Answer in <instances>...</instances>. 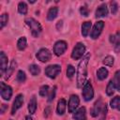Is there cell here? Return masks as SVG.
<instances>
[{"label": "cell", "mask_w": 120, "mask_h": 120, "mask_svg": "<svg viewBox=\"0 0 120 120\" xmlns=\"http://www.w3.org/2000/svg\"><path fill=\"white\" fill-rule=\"evenodd\" d=\"M16 67H17V62H16L15 60H12L11 63H10L9 68H8V69L6 70V76H5L6 79H8V78L12 75V73H13L14 69L16 68Z\"/></svg>", "instance_id": "44dd1931"}, {"label": "cell", "mask_w": 120, "mask_h": 120, "mask_svg": "<svg viewBox=\"0 0 120 120\" xmlns=\"http://www.w3.org/2000/svg\"><path fill=\"white\" fill-rule=\"evenodd\" d=\"M107 15H108V8L106 4H101L100 6H98L96 10V18H100Z\"/></svg>", "instance_id": "9a60e30c"}, {"label": "cell", "mask_w": 120, "mask_h": 120, "mask_svg": "<svg viewBox=\"0 0 120 120\" xmlns=\"http://www.w3.org/2000/svg\"><path fill=\"white\" fill-rule=\"evenodd\" d=\"M108 74H109V72H108L107 68H98V70L97 71V77H98V79L100 80V81L105 80V79L108 77Z\"/></svg>", "instance_id": "d6986e66"}, {"label": "cell", "mask_w": 120, "mask_h": 120, "mask_svg": "<svg viewBox=\"0 0 120 120\" xmlns=\"http://www.w3.org/2000/svg\"><path fill=\"white\" fill-rule=\"evenodd\" d=\"M55 92H56V86H54V87L51 90V92L49 93V95H48V101H49V102L52 101L53 98H55Z\"/></svg>", "instance_id": "836d02e7"}, {"label": "cell", "mask_w": 120, "mask_h": 120, "mask_svg": "<svg viewBox=\"0 0 120 120\" xmlns=\"http://www.w3.org/2000/svg\"><path fill=\"white\" fill-rule=\"evenodd\" d=\"M27 46V40H26V38L25 37H22L19 38L18 42H17V48L20 50V51H23Z\"/></svg>", "instance_id": "cb8c5ba5"}, {"label": "cell", "mask_w": 120, "mask_h": 120, "mask_svg": "<svg viewBox=\"0 0 120 120\" xmlns=\"http://www.w3.org/2000/svg\"><path fill=\"white\" fill-rule=\"evenodd\" d=\"M29 71L33 76H38L40 73V68L38 65L32 64L29 66Z\"/></svg>", "instance_id": "d4e9b609"}, {"label": "cell", "mask_w": 120, "mask_h": 120, "mask_svg": "<svg viewBox=\"0 0 120 120\" xmlns=\"http://www.w3.org/2000/svg\"><path fill=\"white\" fill-rule=\"evenodd\" d=\"M0 93H1V97L3 99L9 100L12 96V89L9 85H8L2 82L0 83Z\"/></svg>", "instance_id": "ba28073f"}, {"label": "cell", "mask_w": 120, "mask_h": 120, "mask_svg": "<svg viewBox=\"0 0 120 120\" xmlns=\"http://www.w3.org/2000/svg\"><path fill=\"white\" fill-rule=\"evenodd\" d=\"M68 49V44L66 41L64 40H58L54 43V46H53V52L55 55L57 56H60L62 55Z\"/></svg>", "instance_id": "8992f818"}, {"label": "cell", "mask_w": 120, "mask_h": 120, "mask_svg": "<svg viewBox=\"0 0 120 120\" xmlns=\"http://www.w3.org/2000/svg\"><path fill=\"white\" fill-rule=\"evenodd\" d=\"M36 110H37V98L35 96H33L28 103V111L30 114H34L36 112Z\"/></svg>", "instance_id": "ac0fdd59"}, {"label": "cell", "mask_w": 120, "mask_h": 120, "mask_svg": "<svg viewBox=\"0 0 120 120\" xmlns=\"http://www.w3.org/2000/svg\"><path fill=\"white\" fill-rule=\"evenodd\" d=\"M80 13L84 16V17H87L88 14H89V11H88V8H86V6H82L81 8H80Z\"/></svg>", "instance_id": "d590c367"}, {"label": "cell", "mask_w": 120, "mask_h": 120, "mask_svg": "<svg viewBox=\"0 0 120 120\" xmlns=\"http://www.w3.org/2000/svg\"><path fill=\"white\" fill-rule=\"evenodd\" d=\"M80 103V99L77 95H71L68 100V112H74L75 110L78 108Z\"/></svg>", "instance_id": "30bf717a"}, {"label": "cell", "mask_w": 120, "mask_h": 120, "mask_svg": "<svg viewBox=\"0 0 120 120\" xmlns=\"http://www.w3.org/2000/svg\"><path fill=\"white\" fill-rule=\"evenodd\" d=\"M18 12L22 15H25L27 13V5L24 2H20L18 4Z\"/></svg>", "instance_id": "484cf974"}, {"label": "cell", "mask_w": 120, "mask_h": 120, "mask_svg": "<svg viewBox=\"0 0 120 120\" xmlns=\"http://www.w3.org/2000/svg\"><path fill=\"white\" fill-rule=\"evenodd\" d=\"M84 52H85V46H84V44H82L81 42H78L75 45V47L73 48V51L71 52V57L74 60H78V59H80L83 55Z\"/></svg>", "instance_id": "277c9868"}, {"label": "cell", "mask_w": 120, "mask_h": 120, "mask_svg": "<svg viewBox=\"0 0 120 120\" xmlns=\"http://www.w3.org/2000/svg\"><path fill=\"white\" fill-rule=\"evenodd\" d=\"M113 84H114V87L115 89H117L118 91H120V69L117 70L115 73H114V76L113 78L112 79Z\"/></svg>", "instance_id": "7402d4cb"}, {"label": "cell", "mask_w": 120, "mask_h": 120, "mask_svg": "<svg viewBox=\"0 0 120 120\" xmlns=\"http://www.w3.org/2000/svg\"><path fill=\"white\" fill-rule=\"evenodd\" d=\"M23 104V96L22 94H19L16 98H15V100L13 102V105H12V108H11V114H14L17 110H19Z\"/></svg>", "instance_id": "7c38bea8"}, {"label": "cell", "mask_w": 120, "mask_h": 120, "mask_svg": "<svg viewBox=\"0 0 120 120\" xmlns=\"http://www.w3.org/2000/svg\"><path fill=\"white\" fill-rule=\"evenodd\" d=\"M103 106H104V103H102L101 99H98V101H96L95 104H94V106H93V108L91 109V112H90L91 115H92L93 117L98 116V115L100 114L101 111H102Z\"/></svg>", "instance_id": "8fae6325"}, {"label": "cell", "mask_w": 120, "mask_h": 120, "mask_svg": "<svg viewBox=\"0 0 120 120\" xmlns=\"http://www.w3.org/2000/svg\"><path fill=\"white\" fill-rule=\"evenodd\" d=\"M106 114H107V106H106V104H104V106L102 108V111H101V112L99 114V115H101L100 116V120H104L105 117H106Z\"/></svg>", "instance_id": "8d00e7d4"}, {"label": "cell", "mask_w": 120, "mask_h": 120, "mask_svg": "<svg viewBox=\"0 0 120 120\" xmlns=\"http://www.w3.org/2000/svg\"><path fill=\"white\" fill-rule=\"evenodd\" d=\"M36 57H37L38 60H39L40 62L45 63V62H48V61L51 60V58H52V53H51V52H50L48 49L42 48V49H40V50L37 52Z\"/></svg>", "instance_id": "52a82bcc"}, {"label": "cell", "mask_w": 120, "mask_h": 120, "mask_svg": "<svg viewBox=\"0 0 120 120\" xmlns=\"http://www.w3.org/2000/svg\"><path fill=\"white\" fill-rule=\"evenodd\" d=\"M110 105L112 109H116L118 111H120V97L116 96L114 97L111 101H110Z\"/></svg>", "instance_id": "603a6c76"}, {"label": "cell", "mask_w": 120, "mask_h": 120, "mask_svg": "<svg viewBox=\"0 0 120 120\" xmlns=\"http://www.w3.org/2000/svg\"><path fill=\"white\" fill-rule=\"evenodd\" d=\"M49 94V86L48 85H42L39 88V95L41 97H45Z\"/></svg>", "instance_id": "d6a6232c"}, {"label": "cell", "mask_w": 120, "mask_h": 120, "mask_svg": "<svg viewBox=\"0 0 120 120\" xmlns=\"http://www.w3.org/2000/svg\"><path fill=\"white\" fill-rule=\"evenodd\" d=\"M8 68V56L5 54L4 52H0V69L1 74H4V72L7 70Z\"/></svg>", "instance_id": "5bb4252c"}, {"label": "cell", "mask_w": 120, "mask_h": 120, "mask_svg": "<svg viewBox=\"0 0 120 120\" xmlns=\"http://www.w3.org/2000/svg\"><path fill=\"white\" fill-rule=\"evenodd\" d=\"M61 72V67L59 65H50L45 68V74L51 79H54Z\"/></svg>", "instance_id": "5b68a950"}, {"label": "cell", "mask_w": 120, "mask_h": 120, "mask_svg": "<svg viewBox=\"0 0 120 120\" xmlns=\"http://www.w3.org/2000/svg\"><path fill=\"white\" fill-rule=\"evenodd\" d=\"M74 74H75V68L72 65H68L67 68V77L71 79Z\"/></svg>", "instance_id": "4dcf8cb0"}, {"label": "cell", "mask_w": 120, "mask_h": 120, "mask_svg": "<svg viewBox=\"0 0 120 120\" xmlns=\"http://www.w3.org/2000/svg\"><path fill=\"white\" fill-rule=\"evenodd\" d=\"M90 59V53H85L81 62L78 65V71H77V86L79 88L82 87L85 83V79L87 75V65Z\"/></svg>", "instance_id": "6da1fadb"}, {"label": "cell", "mask_w": 120, "mask_h": 120, "mask_svg": "<svg viewBox=\"0 0 120 120\" xmlns=\"http://www.w3.org/2000/svg\"><path fill=\"white\" fill-rule=\"evenodd\" d=\"M114 89H115L114 84H113L112 81L111 80V81L109 82L107 87H106V93H107V95H108V96H112V95L114 93Z\"/></svg>", "instance_id": "f1b7e54d"}, {"label": "cell", "mask_w": 120, "mask_h": 120, "mask_svg": "<svg viewBox=\"0 0 120 120\" xmlns=\"http://www.w3.org/2000/svg\"><path fill=\"white\" fill-rule=\"evenodd\" d=\"M24 120H32V117L30 115H27V116H25V119Z\"/></svg>", "instance_id": "ab89813d"}, {"label": "cell", "mask_w": 120, "mask_h": 120, "mask_svg": "<svg viewBox=\"0 0 120 120\" xmlns=\"http://www.w3.org/2000/svg\"><path fill=\"white\" fill-rule=\"evenodd\" d=\"M113 50H114V52H120V41H118V42H116L115 44H114V46H113Z\"/></svg>", "instance_id": "74e56055"}, {"label": "cell", "mask_w": 120, "mask_h": 120, "mask_svg": "<svg viewBox=\"0 0 120 120\" xmlns=\"http://www.w3.org/2000/svg\"><path fill=\"white\" fill-rule=\"evenodd\" d=\"M16 80H17V82H24L25 80H26V75H25L24 71H22V70H19V71L17 72Z\"/></svg>", "instance_id": "83f0119b"}, {"label": "cell", "mask_w": 120, "mask_h": 120, "mask_svg": "<svg viewBox=\"0 0 120 120\" xmlns=\"http://www.w3.org/2000/svg\"><path fill=\"white\" fill-rule=\"evenodd\" d=\"M102 63H103L105 66L112 67V66L113 65V63H114V58H113L112 56H111V55H108V56H106V57L103 59Z\"/></svg>", "instance_id": "f546056e"}, {"label": "cell", "mask_w": 120, "mask_h": 120, "mask_svg": "<svg viewBox=\"0 0 120 120\" xmlns=\"http://www.w3.org/2000/svg\"><path fill=\"white\" fill-rule=\"evenodd\" d=\"M117 10H118V5H117V3L115 1L111 2V12H112V15L115 14L117 12Z\"/></svg>", "instance_id": "e575fe53"}, {"label": "cell", "mask_w": 120, "mask_h": 120, "mask_svg": "<svg viewBox=\"0 0 120 120\" xmlns=\"http://www.w3.org/2000/svg\"><path fill=\"white\" fill-rule=\"evenodd\" d=\"M25 22L29 26L32 35L35 38H38L40 35L41 31H42V27H41L40 23L38 21H36L34 18H26L25 19Z\"/></svg>", "instance_id": "7a4b0ae2"}, {"label": "cell", "mask_w": 120, "mask_h": 120, "mask_svg": "<svg viewBox=\"0 0 120 120\" xmlns=\"http://www.w3.org/2000/svg\"><path fill=\"white\" fill-rule=\"evenodd\" d=\"M103 28H104V22H102V21L97 22L95 23L92 31H91V35H90L91 38L92 39H97L99 37V35L101 34Z\"/></svg>", "instance_id": "9c48e42d"}, {"label": "cell", "mask_w": 120, "mask_h": 120, "mask_svg": "<svg viewBox=\"0 0 120 120\" xmlns=\"http://www.w3.org/2000/svg\"><path fill=\"white\" fill-rule=\"evenodd\" d=\"M91 22H84L82 24V35L83 37H87L89 32H90V29H91Z\"/></svg>", "instance_id": "ffe728a7"}, {"label": "cell", "mask_w": 120, "mask_h": 120, "mask_svg": "<svg viewBox=\"0 0 120 120\" xmlns=\"http://www.w3.org/2000/svg\"><path fill=\"white\" fill-rule=\"evenodd\" d=\"M50 112H51V108H50V107L46 108V109H45V111H44V115H45L46 117H48V116L50 115V113H51Z\"/></svg>", "instance_id": "f35d334b"}, {"label": "cell", "mask_w": 120, "mask_h": 120, "mask_svg": "<svg viewBox=\"0 0 120 120\" xmlns=\"http://www.w3.org/2000/svg\"><path fill=\"white\" fill-rule=\"evenodd\" d=\"M58 14V8L57 7H52L49 9L47 13V20L48 21H52L57 17Z\"/></svg>", "instance_id": "e0dca14e"}, {"label": "cell", "mask_w": 120, "mask_h": 120, "mask_svg": "<svg viewBox=\"0 0 120 120\" xmlns=\"http://www.w3.org/2000/svg\"><path fill=\"white\" fill-rule=\"evenodd\" d=\"M66 107H67V103L66 100L64 98H61L58 100L57 103V107H56V112L58 115H63L66 112Z\"/></svg>", "instance_id": "2e32d148"}, {"label": "cell", "mask_w": 120, "mask_h": 120, "mask_svg": "<svg viewBox=\"0 0 120 120\" xmlns=\"http://www.w3.org/2000/svg\"><path fill=\"white\" fill-rule=\"evenodd\" d=\"M82 95L85 101H89L94 98V90H93V86H92L90 81L85 82L84 85L82 86Z\"/></svg>", "instance_id": "3957f363"}, {"label": "cell", "mask_w": 120, "mask_h": 120, "mask_svg": "<svg viewBox=\"0 0 120 120\" xmlns=\"http://www.w3.org/2000/svg\"><path fill=\"white\" fill-rule=\"evenodd\" d=\"M118 41H120V34L119 33H116V34H113V35L110 36V42L111 43H112L114 45Z\"/></svg>", "instance_id": "1f68e13d"}, {"label": "cell", "mask_w": 120, "mask_h": 120, "mask_svg": "<svg viewBox=\"0 0 120 120\" xmlns=\"http://www.w3.org/2000/svg\"><path fill=\"white\" fill-rule=\"evenodd\" d=\"M74 120H85L86 119V110L84 107H81L78 109L73 114Z\"/></svg>", "instance_id": "4fadbf2b"}, {"label": "cell", "mask_w": 120, "mask_h": 120, "mask_svg": "<svg viewBox=\"0 0 120 120\" xmlns=\"http://www.w3.org/2000/svg\"><path fill=\"white\" fill-rule=\"evenodd\" d=\"M8 14L3 13V14L0 16V28L3 29L4 26L8 23Z\"/></svg>", "instance_id": "4316f807"}]
</instances>
